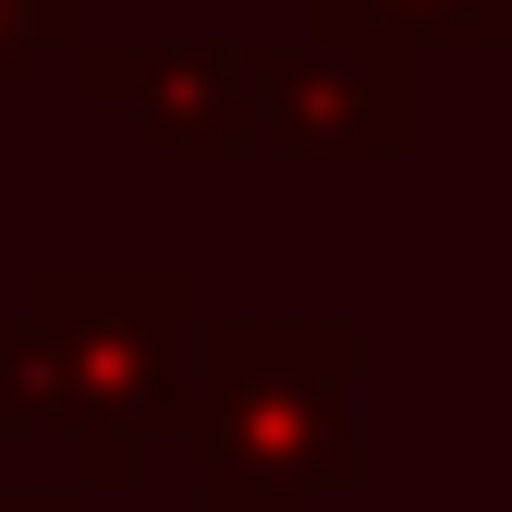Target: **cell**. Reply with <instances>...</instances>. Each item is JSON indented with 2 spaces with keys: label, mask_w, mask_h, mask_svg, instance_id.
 Segmentation results:
<instances>
[{
  "label": "cell",
  "mask_w": 512,
  "mask_h": 512,
  "mask_svg": "<svg viewBox=\"0 0 512 512\" xmlns=\"http://www.w3.org/2000/svg\"><path fill=\"white\" fill-rule=\"evenodd\" d=\"M74 86L98 110H135V135L159 159H244V147H269V86H256V49H232V37H171V49L86 37Z\"/></svg>",
  "instance_id": "cell-4"
},
{
  "label": "cell",
  "mask_w": 512,
  "mask_h": 512,
  "mask_svg": "<svg viewBox=\"0 0 512 512\" xmlns=\"http://www.w3.org/2000/svg\"><path fill=\"white\" fill-rule=\"evenodd\" d=\"M74 49H86V0H0V86H25Z\"/></svg>",
  "instance_id": "cell-6"
},
{
  "label": "cell",
  "mask_w": 512,
  "mask_h": 512,
  "mask_svg": "<svg viewBox=\"0 0 512 512\" xmlns=\"http://www.w3.org/2000/svg\"><path fill=\"white\" fill-rule=\"evenodd\" d=\"M49 427V366H37V330H25V305L0 317V439H25Z\"/></svg>",
  "instance_id": "cell-7"
},
{
  "label": "cell",
  "mask_w": 512,
  "mask_h": 512,
  "mask_svg": "<svg viewBox=\"0 0 512 512\" xmlns=\"http://www.w3.org/2000/svg\"><path fill=\"white\" fill-rule=\"evenodd\" d=\"M305 25L366 49H512V0H305Z\"/></svg>",
  "instance_id": "cell-5"
},
{
  "label": "cell",
  "mask_w": 512,
  "mask_h": 512,
  "mask_svg": "<svg viewBox=\"0 0 512 512\" xmlns=\"http://www.w3.org/2000/svg\"><path fill=\"white\" fill-rule=\"evenodd\" d=\"M196 512H330L366 488L354 317H208L196 342Z\"/></svg>",
  "instance_id": "cell-1"
},
{
  "label": "cell",
  "mask_w": 512,
  "mask_h": 512,
  "mask_svg": "<svg viewBox=\"0 0 512 512\" xmlns=\"http://www.w3.org/2000/svg\"><path fill=\"white\" fill-rule=\"evenodd\" d=\"M98 488H0V512H86Z\"/></svg>",
  "instance_id": "cell-8"
},
{
  "label": "cell",
  "mask_w": 512,
  "mask_h": 512,
  "mask_svg": "<svg viewBox=\"0 0 512 512\" xmlns=\"http://www.w3.org/2000/svg\"><path fill=\"white\" fill-rule=\"evenodd\" d=\"M25 330L49 366V427L74 439L86 488H135L159 439L196 427V342H208V281L183 256L147 269H49L25 281Z\"/></svg>",
  "instance_id": "cell-2"
},
{
  "label": "cell",
  "mask_w": 512,
  "mask_h": 512,
  "mask_svg": "<svg viewBox=\"0 0 512 512\" xmlns=\"http://www.w3.org/2000/svg\"><path fill=\"white\" fill-rule=\"evenodd\" d=\"M427 49H366V37H269L256 49V86H269V147L281 159H403L427 135L415 98Z\"/></svg>",
  "instance_id": "cell-3"
}]
</instances>
